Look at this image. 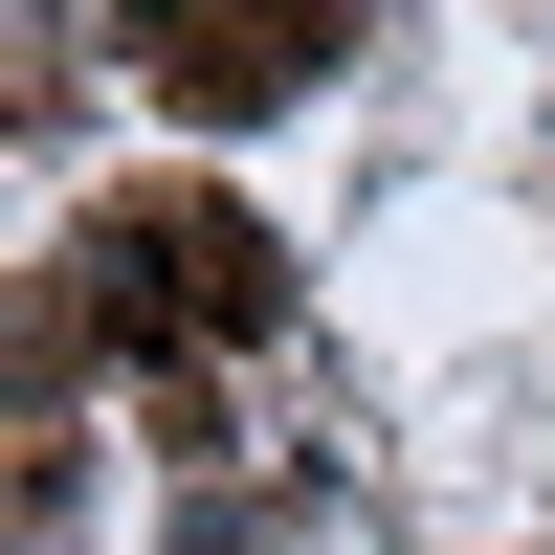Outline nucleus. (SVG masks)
<instances>
[]
</instances>
